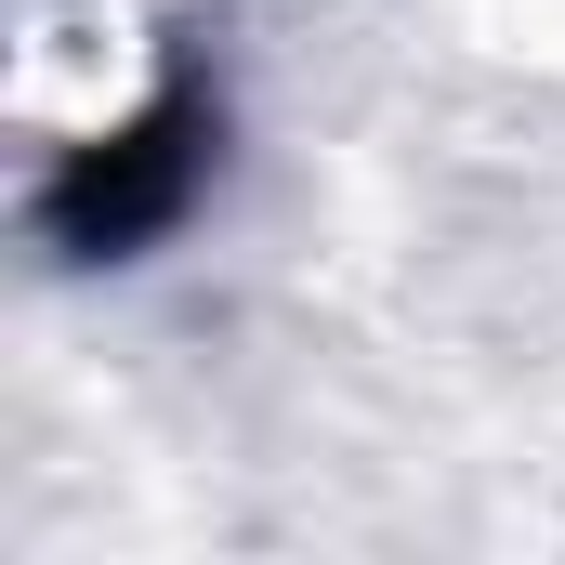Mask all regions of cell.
<instances>
[{
    "label": "cell",
    "mask_w": 565,
    "mask_h": 565,
    "mask_svg": "<svg viewBox=\"0 0 565 565\" xmlns=\"http://www.w3.org/2000/svg\"><path fill=\"white\" fill-rule=\"evenodd\" d=\"M198 145H211L198 106H145L132 132L79 145V171L53 184V237L66 250H132V237H158L184 211V184H198Z\"/></svg>",
    "instance_id": "6da1fadb"
}]
</instances>
